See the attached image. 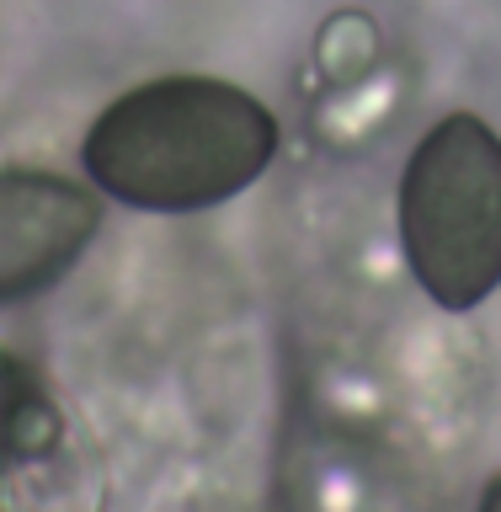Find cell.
<instances>
[{"label": "cell", "mask_w": 501, "mask_h": 512, "mask_svg": "<svg viewBox=\"0 0 501 512\" xmlns=\"http://www.w3.org/2000/svg\"><path fill=\"white\" fill-rule=\"evenodd\" d=\"M278 118L251 91L166 75L118 96L91 123L80 166L91 187L144 214H198L246 192L272 166Z\"/></svg>", "instance_id": "cell-1"}, {"label": "cell", "mask_w": 501, "mask_h": 512, "mask_svg": "<svg viewBox=\"0 0 501 512\" xmlns=\"http://www.w3.org/2000/svg\"><path fill=\"white\" fill-rule=\"evenodd\" d=\"M400 246L443 310H475L501 288V139L475 112L432 123L400 176Z\"/></svg>", "instance_id": "cell-2"}, {"label": "cell", "mask_w": 501, "mask_h": 512, "mask_svg": "<svg viewBox=\"0 0 501 512\" xmlns=\"http://www.w3.org/2000/svg\"><path fill=\"white\" fill-rule=\"evenodd\" d=\"M102 203L48 171H0V304L32 299L86 256Z\"/></svg>", "instance_id": "cell-3"}, {"label": "cell", "mask_w": 501, "mask_h": 512, "mask_svg": "<svg viewBox=\"0 0 501 512\" xmlns=\"http://www.w3.org/2000/svg\"><path fill=\"white\" fill-rule=\"evenodd\" d=\"M480 507H486V512H501V480H496L486 496H480Z\"/></svg>", "instance_id": "cell-4"}]
</instances>
